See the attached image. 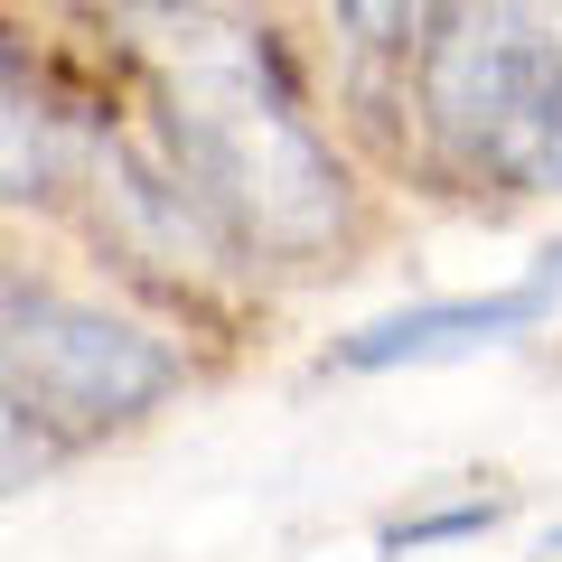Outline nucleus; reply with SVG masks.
I'll list each match as a JSON object with an SVG mask.
<instances>
[{
  "mask_svg": "<svg viewBox=\"0 0 562 562\" xmlns=\"http://www.w3.org/2000/svg\"><path fill=\"white\" fill-rule=\"evenodd\" d=\"M422 113L469 169L562 198V47L525 10H450L422 47Z\"/></svg>",
  "mask_w": 562,
  "mask_h": 562,
  "instance_id": "f03ea898",
  "label": "nucleus"
},
{
  "mask_svg": "<svg viewBox=\"0 0 562 562\" xmlns=\"http://www.w3.org/2000/svg\"><path fill=\"white\" fill-rule=\"evenodd\" d=\"M160 76V132H169V169L235 225L244 244L272 254H319L347 225V179L319 150V132L301 122L291 85L272 76V47L244 38L225 20H169Z\"/></svg>",
  "mask_w": 562,
  "mask_h": 562,
  "instance_id": "f257e3e1",
  "label": "nucleus"
},
{
  "mask_svg": "<svg viewBox=\"0 0 562 562\" xmlns=\"http://www.w3.org/2000/svg\"><path fill=\"white\" fill-rule=\"evenodd\" d=\"M562 310V244L535 262L525 281L506 291H460V301H413V310H384V319L347 328L338 338V366L357 375H384V366H422V357H460V347H506L525 338L535 319Z\"/></svg>",
  "mask_w": 562,
  "mask_h": 562,
  "instance_id": "20e7f679",
  "label": "nucleus"
},
{
  "mask_svg": "<svg viewBox=\"0 0 562 562\" xmlns=\"http://www.w3.org/2000/svg\"><path fill=\"white\" fill-rule=\"evenodd\" d=\"M10 122H0V140H10V150H0V198L10 206H38L47 198V103L29 94V57L20 47H10Z\"/></svg>",
  "mask_w": 562,
  "mask_h": 562,
  "instance_id": "423d86ee",
  "label": "nucleus"
},
{
  "mask_svg": "<svg viewBox=\"0 0 562 562\" xmlns=\"http://www.w3.org/2000/svg\"><path fill=\"white\" fill-rule=\"evenodd\" d=\"M487 525H497V497H469V506H441V516L394 525L384 543H460V535H487Z\"/></svg>",
  "mask_w": 562,
  "mask_h": 562,
  "instance_id": "0eeeda50",
  "label": "nucleus"
},
{
  "mask_svg": "<svg viewBox=\"0 0 562 562\" xmlns=\"http://www.w3.org/2000/svg\"><path fill=\"white\" fill-rule=\"evenodd\" d=\"M103 225H113L150 272H225V254H235V225H225L179 169H150L140 150H113V160H103Z\"/></svg>",
  "mask_w": 562,
  "mask_h": 562,
  "instance_id": "39448f33",
  "label": "nucleus"
},
{
  "mask_svg": "<svg viewBox=\"0 0 562 562\" xmlns=\"http://www.w3.org/2000/svg\"><path fill=\"white\" fill-rule=\"evenodd\" d=\"M0 357H10V403L20 413H57V422H85V431L140 422L179 384V357L150 328L113 319L94 301L29 291V281H10V347Z\"/></svg>",
  "mask_w": 562,
  "mask_h": 562,
  "instance_id": "7ed1b4c3",
  "label": "nucleus"
}]
</instances>
